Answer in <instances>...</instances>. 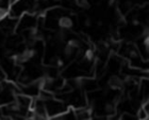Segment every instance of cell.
<instances>
[{
    "label": "cell",
    "instance_id": "obj_1",
    "mask_svg": "<svg viewBox=\"0 0 149 120\" xmlns=\"http://www.w3.org/2000/svg\"><path fill=\"white\" fill-rule=\"evenodd\" d=\"M44 103H45L47 118H52V119H56L58 116L63 114L69 107L64 101L54 98V97H50V98L44 100Z\"/></svg>",
    "mask_w": 149,
    "mask_h": 120
}]
</instances>
